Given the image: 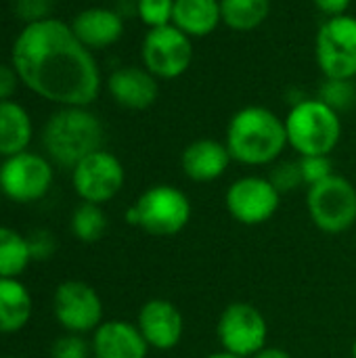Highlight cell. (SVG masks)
Masks as SVG:
<instances>
[{
	"label": "cell",
	"instance_id": "1",
	"mask_svg": "<svg viewBox=\"0 0 356 358\" xmlns=\"http://www.w3.org/2000/svg\"><path fill=\"white\" fill-rule=\"evenodd\" d=\"M10 65L21 86L57 107H90L103 88L94 52L57 17L19 29L10 46Z\"/></svg>",
	"mask_w": 356,
	"mask_h": 358
},
{
	"label": "cell",
	"instance_id": "2",
	"mask_svg": "<svg viewBox=\"0 0 356 358\" xmlns=\"http://www.w3.org/2000/svg\"><path fill=\"white\" fill-rule=\"evenodd\" d=\"M225 145L237 164L273 166L287 149L285 120L269 107L248 105L233 113Z\"/></svg>",
	"mask_w": 356,
	"mask_h": 358
},
{
	"label": "cell",
	"instance_id": "3",
	"mask_svg": "<svg viewBox=\"0 0 356 358\" xmlns=\"http://www.w3.org/2000/svg\"><path fill=\"white\" fill-rule=\"evenodd\" d=\"M46 157L63 168H73L86 155L103 149L105 130L88 107H59L42 128Z\"/></svg>",
	"mask_w": 356,
	"mask_h": 358
},
{
	"label": "cell",
	"instance_id": "4",
	"mask_svg": "<svg viewBox=\"0 0 356 358\" xmlns=\"http://www.w3.org/2000/svg\"><path fill=\"white\" fill-rule=\"evenodd\" d=\"M285 130L298 155H332L342 138V120L321 99H302L290 109Z\"/></svg>",
	"mask_w": 356,
	"mask_h": 358
},
{
	"label": "cell",
	"instance_id": "5",
	"mask_svg": "<svg viewBox=\"0 0 356 358\" xmlns=\"http://www.w3.org/2000/svg\"><path fill=\"white\" fill-rule=\"evenodd\" d=\"M191 214V199L183 189L174 185H153L128 208L126 222L153 237H174L187 229Z\"/></svg>",
	"mask_w": 356,
	"mask_h": 358
},
{
	"label": "cell",
	"instance_id": "6",
	"mask_svg": "<svg viewBox=\"0 0 356 358\" xmlns=\"http://www.w3.org/2000/svg\"><path fill=\"white\" fill-rule=\"evenodd\" d=\"M306 208L313 224L327 235H342L356 227V187L342 174H334L308 187Z\"/></svg>",
	"mask_w": 356,
	"mask_h": 358
},
{
	"label": "cell",
	"instance_id": "7",
	"mask_svg": "<svg viewBox=\"0 0 356 358\" xmlns=\"http://www.w3.org/2000/svg\"><path fill=\"white\" fill-rule=\"evenodd\" d=\"M315 59L327 80L356 78V17H327L315 38Z\"/></svg>",
	"mask_w": 356,
	"mask_h": 358
},
{
	"label": "cell",
	"instance_id": "8",
	"mask_svg": "<svg viewBox=\"0 0 356 358\" xmlns=\"http://www.w3.org/2000/svg\"><path fill=\"white\" fill-rule=\"evenodd\" d=\"M52 180V162L29 149L2 159L0 164V195L15 203H34L44 199Z\"/></svg>",
	"mask_w": 356,
	"mask_h": 358
},
{
	"label": "cell",
	"instance_id": "9",
	"mask_svg": "<svg viewBox=\"0 0 356 358\" xmlns=\"http://www.w3.org/2000/svg\"><path fill=\"white\" fill-rule=\"evenodd\" d=\"M216 338L220 350L241 358H252L269 346L266 317L250 302H233L218 317Z\"/></svg>",
	"mask_w": 356,
	"mask_h": 358
},
{
	"label": "cell",
	"instance_id": "10",
	"mask_svg": "<svg viewBox=\"0 0 356 358\" xmlns=\"http://www.w3.org/2000/svg\"><path fill=\"white\" fill-rule=\"evenodd\" d=\"M126 182V170L120 157L107 149L86 155L71 168V187L82 201L103 206L120 195Z\"/></svg>",
	"mask_w": 356,
	"mask_h": 358
},
{
	"label": "cell",
	"instance_id": "11",
	"mask_svg": "<svg viewBox=\"0 0 356 358\" xmlns=\"http://www.w3.org/2000/svg\"><path fill=\"white\" fill-rule=\"evenodd\" d=\"M143 67L157 80L180 78L193 61V42L176 25L147 29L141 44Z\"/></svg>",
	"mask_w": 356,
	"mask_h": 358
},
{
	"label": "cell",
	"instance_id": "12",
	"mask_svg": "<svg viewBox=\"0 0 356 358\" xmlns=\"http://www.w3.org/2000/svg\"><path fill=\"white\" fill-rule=\"evenodd\" d=\"M281 206V193L269 176H241L233 180L225 193L229 216L243 227H260L269 222Z\"/></svg>",
	"mask_w": 356,
	"mask_h": 358
},
{
	"label": "cell",
	"instance_id": "13",
	"mask_svg": "<svg viewBox=\"0 0 356 358\" xmlns=\"http://www.w3.org/2000/svg\"><path fill=\"white\" fill-rule=\"evenodd\" d=\"M52 315L67 334H90L103 323V300L84 281H63L52 296Z\"/></svg>",
	"mask_w": 356,
	"mask_h": 358
},
{
	"label": "cell",
	"instance_id": "14",
	"mask_svg": "<svg viewBox=\"0 0 356 358\" xmlns=\"http://www.w3.org/2000/svg\"><path fill=\"white\" fill-rule=\"evenodd\" d=\"M136 327L149 348L159 352L174 350L185 338V317L180 308L164 298H153L141 306Z\"/></svg>",
	"mask_w": 356,
	"mask_h": 358
},
{
	"label": "cell",
	"instance_id": "15",
	"mask_svg": "<svg viewBox=\"0 0 356 358\" xmlns=\"http://www.w3.org/2000/svg\"><path fill=\"white\" fill-rule=\"evenodd\" d=\"M107 92L111 99L130 111H145L149 109L157 96H159V82L157 78L147 71L145 67L136 65H126L118 67L109 73L107 82Z\"/></svg>",
	"mask_w": 356,
	"mask_h": 358
},
{
	"label": "cell",
	"instance_id": "16",
	"mask_svg": "<svg viewBox=\"0 0 356 358\" xmlns=\"http://www.w3.org/2000/svg\"><path fill=\"white\" fill-rule=\"evenodd\" d=\"M90 348L94 358H147L151 350L136 323L124 319L103 321L92 331Z\"/></svg>",
	"mask_w": 356,
	"mask_h": 358
},
{
	"label": "cell",
	"instance_id": "17",
	"mask_svg": "<svg viewBox=\"0 0 356 358\" xmlns=\"http://www.w3.org/2000/svg\"><path fill=\"white\" fill-rule=\"evenodd\" d=\"M76 38L92 52L113 46L124 36V17L115 8L88 6L69 21Z\"/></svg>",
	"mask_w": 356,
	"mask_h": 358
},
{
	"label": "cell",
	"instance_id": "18",
	"mask_svg": "<svg viewBox=\"0 0 356 358\" xmlns=\"http://www.w3.org/2000/svg\"><path fill=\"white\" fill-rule=\"evenodd\" d=\"M233 157L225 143L216 138H197L189 143L180 155V168L193 182H214L222 178Z\"/></svg>",
	"mask_w": 356,
	"mask_h": 358
},
{
	"label": "cell",
	"instance_id": "19",
	"mask_svg": "<svg viewBox=\"0 0 356 358\" xmlns=\"http://www.w3.org/2000/svg\"><path fill=\"white\" fill-rule=\"evenodd\" d=\"M34 138V122L29 111L15 99L0 101V157L27 151Z\"/></svg>",
	"mask_w": 356,
	"mask_h": 358
},
{
	"label": "cell",
	"instance_id": "20",
	"mask_svg": "<svg viewBox=\"0 0 356 358\" xmlns=\"http://www.w3.org/2000/svg\"><path fill=\"white\" fill-rule=\"evenodd\" d=\"M220 23V0H174L172 25L191 40L214 34Z\"/></svg>",
	"mask_w": 356,
	"mask_h": 358
},
{
	"label": "cell",
	"instance_id": "21",
	"mask_svg": "<svg viewBox=\"0 0 356 358\" xmlns=\"http://www.w3.org/2000/svg\"><path fill=\"white\" fill-rule=\"evenodd\" d=\"M34 313L29 289L19 279L0 277V334H17L27 327Z\"/></svg>",
	"mask_w": 356,
	"mask_h": 358
},
{
	"label": "cell",
	"instance_id": "22",
	"mask_svg": "<svg viewBox=\"0 0 356 358\" xmlns=\"http://www.w3.org/2000/svg\"><path fill=\"white\" fill-rule=\"evenodd\" d=\"M222 23L235 31H252L271 15V0H220Z\"/></svg>",
	"mask_w": 356,
	"mask_h": 358
},
{
	"label": "cell",
	"instance_id": "23",
	"mask_svg": "<svg viewBox=\"0 0 356 358\" xmlns=\"http://www.w3.org/2000/svg\"><path fill=\"white\" fill-rule=\"evenodd\" d=\"M31 254L27 237L19 231L0 227V277L19 279V275L29 266Z\"/></svg>",
	"mask_w": 356,
	"mask_h": 358
},
{
	"label": "cell",
	"instance_id": "24",
	"mask_svg": "<svg viewBox=\"0 0 356 358\" xmlns=\"http://www.w3.org/2000/svg\"><path fill=\"white\" fill-rule=\"evenodd\" d=\"M69 227H71V235L78 241L90 245V243H97V241H101L105 237L109 220H107V214H105L103 206L82 201L73 210Z\"/></svg>",
	"mask_w": 356,
	"mask_h": 358
},
{
	"label": "cell",
	"instance_id": "25",
	"mask_svg": "<svg viewBox=\"0 0 356 358\" xmlns=\"http://www.w3.org/2000/svg\"><path fill=\"white\" fill-rule=\"evenodd\" d=\"M317 99H321L334 111L342 113L356 103V88L353 80H327L325 78Z\"/></svg>",
	"mask_w": 356,
	"mask_h": 358
},
{
	"label": "cell",
	"instance_id": "26",
	"mask_svg": "<svg viewBox=\"0 0 356 358\" xmlns=\"http://www.w3.org/2000/svg\"><path fill=\"white\" fill-rule=\"evenodd\" d=\"M134 10L143 25H147V29L164 27L172 23L174 0H136Z\"/></svg>",
	"mask_w": 356,
	"mask_h": 358
},
{
	"label": "cell",
	"instance_id": "27",
	"mask_svg": "<svg viewBox=\"0 0 356 358\" xmlns=\"http://www.w3.org/2000/svg\"><path fill=\"white\" fill-rule=\"evenodd\" d=\"M269 180L275 185V189L281 195L298 191L300 187H304L300 162L298 159H281V162H275L273 168H271Z\"/></svg>",
	"mask_w": 356,
	"mask_h": 358
},
{
	"label": "cell",
	"instance_id": "28",
	"mask_svg": "<svg viewBox=\"0 0 356 358\" xmlns=\"http://www.w3.org/2000/svg\"><path fill=\"white\" fill-rule=\"evenodd\" d=\"M300 170H302V178H304V187H313L323 182L325 178L334 176V162L329 155H300Z\"/></svg>",
	"mask_w": 356,
	"mask_h": 358
},
{
	"label": "cell",
	"instance_id": "29",
	"mask_svg": "<svg viewBox=\"0 0 356 358\" xmlns=\"http://www.w3.org/2000/svg\"><path fill=\"white\" fill-rule=\"evenodd\" d=\"M92 348L80 334H65L50 346V358H90Z\"/></svg>",
	"mask_w": 356,
	"mask_h": 358
},
{
	"label": "cell",
	"instance_id": "30",
	"mask_svg": "<svg viewBox=\"0 0 356 358\" xmlns=\"http://www.w3.org/2000/svg\"><path fill=\"white\" fill-rule=\"evenodd\" d=\"M27 245L31 254V262H46L57 252V239L46 229H36L27 235Z\"/></svg>",
	"mask_w": 356,
	"mask_h": 358
},
{
	"label": "cell",
	"instance_id": "31",
	"mask_svg": "<svg viewBox=\"0 0 356 358\" xmlns=\"http://www.w3.org/2000/svg\"><path fill=\"white\" fill-rule=\"evenodd\" d=\"M50 10L52 0H15V13L19 19H23V25L52 17Z\"/></svg>",
	"mask_w": 356,
	"mask_h": 358
},
{
	"label": "cell",
	"instance_id": "32",
	"mask_svg": "<svg viewBox=\"0 0 356 358\" xmlns=\"http://www.w3.org/2000/svg\"><path fill=\"white\" fill-rule=\"evenodd\" d=\"M21 86V80L10 63H0V101H10Z\"/></svg>",
	"mask_w": 356,
	"mask_h": 358
},
{
	"label": "cell",
	"instance_id": "33",
	"mask_svg": "<svg viewBox=\"0 0 356 358\" xmlns=\"http://www.w3.org/2000/svg\"><path fill=\"white\" fill-rule=\"evenodd\" d=\"M313 4L317 6V10H321L327 17H338V15H346L353 0H313Z\"/></svg>",
	"mask_w": 356,
	"mask_h": 358
},
{
	"label": "cell",
	"instance_id": "34",
	"mask_svg": "<svg viewBox=\"0 0 356 358\" xmlns=\"http://www.w3.org/2000/svg\"><path fill=\"white\" fill-rule=\"evenodd\" d=\"M252 358H294L287 350L277 348V346H264L258 355H254Z\"/></svg>",
	"mask_w": 356,
	"mask_h": 358
},
{
	"label": "cell",
	"instance_id": "35",
	"mask_svg": "<svg viewBox=\"0 0 356 358\" xmlns=\"http://www.w3.org/2000/svg\"><path fill=\"white\" fill-rule=\"evenodd\" d=\"M206 358H241V357L231 355V352H225V350H218V352H212L210 357H206Z\"/></svg>",
	"mask_w": 356,
	"mask_h": 358
},
{
	"label": "cell",
	"instance_id": "36",
	"mask_svg": "<svg viewBox=\"0 0 356 358\" xmlns=\"http://www.w3.org/2000/svg\"><path fill=\"white\" fill-rule=\"evenodd\" d=\"M353 358H356V340L355 344H353Z\"/></svg>",
	"mask_w": 356,
	"mask_h": 358
},
{
	"label": "cell",
	"instance_id": "37",
	"mask_svg": "<svg viewBox=\"0 0 356 358\" xmlns=\"http://www.w3.org/2000/svg\"><path fill=\"white\" fill-rule=\"evenodd\" d=\"M6 358H17V357H6Z\"/></svg>",
	"mask_w": 356,
	"mask_h": 358
}]
</instances>
